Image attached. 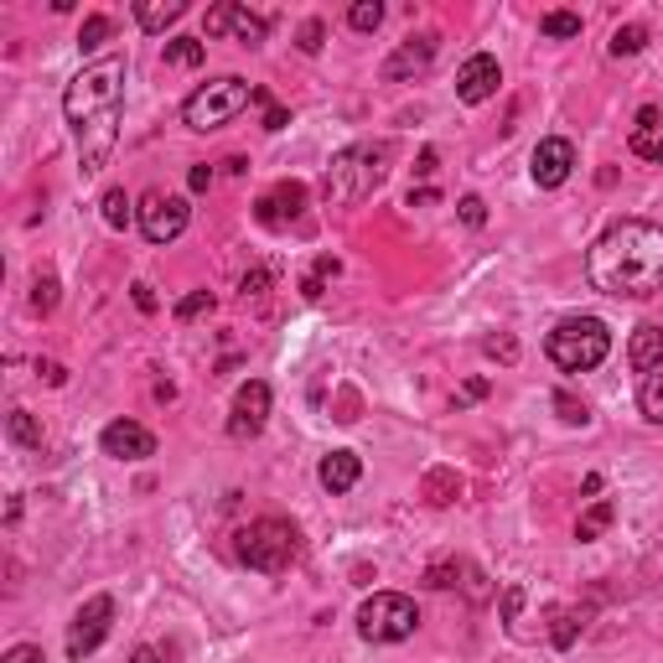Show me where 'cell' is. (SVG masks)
<instances>
[{
    "instance_id": "1",
    "label": "cell",
    "mask_w": 663,
    "mask_h": 663,
    "mask_svg": "<svg viewBox=\"0 0 663 663\" xmlns=\"http://www.w3.org/2000/svg\"><path fill=\"white\" fill-rule=\"evenodd\" d=\"M63 114L73 125L78 146V172L99 176L120 146V120H125V58H99L88 63L63 94Z\"/></svg>"
},
{
    "instance_id": "2",
    "label": "cell",
    "mask_w": 663,
    "mask_h": 663,
    "mask_svg": "<svg viewBox=\"0 0 663 663\" xmlns=\"http://www.w3.org/2000/svg\"><path fill=\"white\" fill-rule=\"evenodd\" d=\"M586 275L601 296L648 300L663 291V229L648 218H622L591 244Z\"/></svg>"
},
{
    "instance_id": "3",
    "label": "cell",
    "mask_w": 663,
    "mask_h": 663,
    "mask_svg": "<svg viewBox=\"0 0 663 663\" xmlns=\"http://www.w3.org/2000/svg\"><path fill=\"white\" fill-rule=\"evenodd\" d=\"M389 161H394V140H358V146H343L332 156V167L321 176V193L332 208H358L368 197L384 187Z\"/></svg>"
},
{
    "instance_id": "4",
    "label": "cell",
    "mask_w": 663,
    "mask_h": 663,
    "mask_svg": "<svg viewBox=\"0 0 663 663\" xmlns=\"http://www.w3.org/2000/svg\"><path fill=\"white\" fill-rule=\"evenodd\" d=\"M544 353H550V364L560 373H591V368L606 364V353H612V332H606V321L601 317H565L544 337Z\"/></svg>"
},
{
    "instance_id": "5",
    "label": "cell",
    "mask_w": 663,
    "mask_h": 663,
    "mask_svg": "<svg viewBox=\"0 0 663 663\" xmlns=\"http://www.w3.org/2000/svg\"><path fill=\"white\" fill-rule=\"evenodd\" d=\"M234 555L259 576H280L300 555V529L291 518H255L234 535Z\"/></svg>"
},
{
    "instance_id": "6",
    "label": "cell",
    "mask_w": 663,
    "mask_h": 663,
    "mask_svg": "<svg viewBox=\"0 0 663 663\" xmlns=\"http://www.w3.org/2000/svg\"><path fill=\"white\" fill-rule=\"evenodd\" d=\"M255 99V88L234 78V73H223V78H208L202 88H193L187 99H182V125L187 130H223L229 120H238L244 109Z\"/></svg>"
},
{
    "instance_id": "7",
    "label": "cell",
    "mask_w": 663,
    "mask_h": 663,
    "mask_svg": "<svg viewBox=\"0 0 663 663\" xmlns=\"http://www.w3.org/2000/svg\"><path fill=\"white\" fill-rule=\"evenodd\" d=\"M420 627V606L405 597V591H373V597L358 606V638L364 642H405L415 638Z\"/></svg>"
},
{
    "instance_id": "8",
    "label": "cell",
    "mask_w": 663,
    "mask_h": 663,
    "mask_svg": "<svg viewBox=\"0 0 663 663\" xmlns=\"http://www.w3.org/2000/svg\"><path fill=\"white\" fill-rule=\"evenodd\" d=\"M140 234L146 244H176V238L187 234V223H193V208H187V197H172V193H146L140 197Z\"/></svg>"
},
{
    "instance_id": "9",
    "label": "cell",
    "mask_w": 663,
    "mask_h": 663,
    "mask_svg": "<svg viewBox=\"0 0 663 663\" xmlns=\"http://www.w3.org/2000/svg\"><path fill=\"white\" fill-rule=\"evenodd\" d=\"M109 622H114V597H88L84 606H78V617L67 622V659L73 663L88 659V653L109 638Z\"/></svg>"
},
{
    "instance_id": "10",
    "label": "cell",
    "mask_w": 663,
    "mask_h": 663,
    "mask_svg": "<svg viewBox=\"0 0 663 663\" xmlns=\"http://www.w3.org/2000/svg\"><path fill=\"white\" fill-rule=\"evenodd\" d=\"M202 32L208 37H238L244 47H259L270 37V22L255 16V11H244V5H234V0H218L213 11L202 16Z\"/></svg>"
},
{
    "instance_id": "11",
    "label": "cell",
    "mask_w": 663,
    "mask_h": 663,
    "mask_svg": "<svg viewBox=\"0 0 663 663\" xmlns=\"http://www.w3.org/2000/svg\"><path fill=\"white\" fill-rule=\"evenodd\" d=\"M270 420V384L265 379H249V384H238L234 405H229V435L234 441H255L259 430Z\"/></svg>"
},
{
    "instance_id": "12",
    "label": "cell",
    "mask_w": 663,
    "mask_h": 663,
    "mask_svg": "<svg viewBox=\"0 0 663 663\" xmlns=\"http://www.w3.org/2000/svg\"><path fill=\"white\" fill-rule=\"evenodd\" d=\"M529 172H535V182L544 187V193L565 187V182H570V172H576V146H570L565 135H550V140H539V146H535V161H529Z\"/></svg>"
},
{
    "instance_id": "13",
    "label": "cell",
    "mask_w": 663,
    "mask_h": 663,
    "mask_svg": "<svg viewBox=\"0 0 663 663\" xmlns=\"http://www.w3.org/2000/svg\"><path fill=\"white\" fill-rule=\"evenodd\" d=\"M300 213H306V182H275V187L255 202V218L265 229H275V234L291 229Z\"/></svg>"
},
{
    "instance_id": "14",
    "label": "cell",
    "mask_w": 663,
    "mask_h": 663,
    "mask_svg": "<svg viewBox=\"0 0 663 663\" xmlns=\"http://www.w3.org/2000/svg\"><path fill=\"white\" fill-rule=\"evenodd\" d=\"M99 451L114 462H146V456H156V435L140 420H109L105 435H99Z\"/></svg>"
},
{
    "instance_id": "15",
    "label": "cell",
    "mask_w": 663,
    "mask_h": 663,
    "mask_svg": "<svg viewBox=\"0 0 663 663\" xmlns=\"http://www.w3.org/2000/svg\"><path fill=\"white\" fill-rule=\"evenodd\" d=\"M498 84H503L498 58L492 52H471L467 63H462V73H456V99L462 105H488L492 94H498Z\"/></svg>"
},
{
    "instance_id": "16",
    "label": "cell",
    "mask_w": 663,
    "mask_h": 663,
    "mask_svg": "<svg viewBox=\"0 0 663 663\" xmlns=\"http://www.w3.org/2000/svg\"><path fill=\"white\" fill-rule=\"evenodd\" d=\"M430 63H435V37H430V32H420V37H405V42L394 47L379 73H384L389 84H405V78H420Z\"/></svg>"
},
{
    "instance_id": "17",
    "label": "cell",
    "mask_w": 663,
    "mask_h": 663,
    "mask_svg": "<svg viewBox=\"0 0 663 663\" xmlns=\"http://www.w3.org/2000/svg\"><path fill=\"white\" fill-rule=\"evenodd\" d=\"M358 477H364V456H358V451H327L321 467H317V482L332 492V498L353 492L358 488Z\"/></svg>"
},
{
    "instance_id": "18",
    "label": "cell",
    "mask_w": 663,
    "mask_h": 663,
    "mask_svg": "<svg viewBox=\"0 0 663 663\" xmlns=\"http://www.w3.org/2000/svg\"><path fill=\"white\" fill-rule=\"evenodd\" d=\"M627 364H633V373H659L663 368V321H642V327H633Z\"/></svg>"
},
{
    "instance_id": "19",
    "label": "cell",
    "mask_w": 663,
    "mask_h": 663,
    "mask_svg": "<svg viewBox=\"0 0 663 663\" xmlns=\"http://www.w3.org/2000/svg\"><path fill=\"white\" fill-rule=\"evenodd\" d=\"M633 156L663 167V109L659 105L638 109V125H633Z\"/></svg>"
},
{
    "instance_id": "20",
    "label": "cell",
    "mask_w": 663,
    "mask_h": 663,
    "mask_svg": "<svg viewBox=\"0 0 663 663\" xmlns=\"http://www.w3.org/2000/svg\"><path fill=\"white\" fill-rule=\"evenodd\" d=\"M586 622H591V606H555V617H550V642H555L560 653L576 648L580 633H586Z\"/></svg>"
},
{
    "instance_id": "21",
    "label": "cell",
    "mask_w": 663,
    "mask_h": 663,
    "mask_svg": "<svg viewBox=\"0 0 663 663\" xmlns=\"http://www.w3.org/2000/svg\"><path fill=\"white\" fill-rule=\"evenodd\" d=\"M182 16H187V5H182V0H167V5H161V0H140V5H135L140 32H167V26L182 22Z\"/></svg>"
},
{
    "instance_id": "22",
    "label": "cell",
    "mask_w": 663,
    "mask_h": 663,
    "mask_svg": "<svg viewBox=\"0 0 663 663\" xmlns=\"http://www.w3.org/2000/svg\"><path fill=\"white\" fill-rule=\"evenodd\" d=\"M612 518H617V503H612V498H597V503H591V508L576 518V539H580V544L601 539L606 529H612Z\"/></svg>"
},
{
    "instance_id": "23",
    "label": "cell",
    "mask_w": 663,
    "mask_h": 663,
    "mask_svg": "<svg viewBox=\"0 0 663 663\" xmlns=\"http://www.w3.org/2000/svg\"><path fill=\"white\" fill-rule=\"evenodd\" d=\"M5 435H11V446L42 451V426H37L32 409H11V415H5Z\"/></svg>"
},
{
    "instance_id": "24",
    "label": "cell",
    "mask_w": 663,
    "mask_h": 663,
    "mask_svg": "<svg viewBox=\"0 0 663 663\" xmlns=\"http://www.w3.org/2000/svg\"><path fill=\"white\" fill-rule=\"evenodd\" d=\"M426 498L435 503V508H446V503H456V498H462V477H456L451 467L426 471Z\"/></svg>"
},
{
    "instance_id": "25",
    "label": "cell",
    "mask_w": 663,
    "mask_h": 663,
    "mask_svg": "<svg viewBox=\"0 0 663 663\" xmlns=\"http://www.w3.org/2000/svg\"><path fill=\"white\" fill-rule=\"evenodd\" d=\"M161 58L172 67H197L208 58V42H202V37H172V42L161 47Z\"/></svg>"
},
{
    "instance_id": "26",
    "label": "cell",
    "mask_w": 663,
    "mask_h": 663,
    "mask_svg": "<svg viewBox=\"0 0 663 663\" xmlns=\"http://www.w3.org/2000/svg\"><path fill=\"white\" fill-rule=\"evenodd\" d=\"M337 270H343V259H337V255H321L317 265L306 270V280H300V296H306V300H321L327 280H337Z\"/></svg>"
},
{
    "instance_id": "27",
    "label": "cell",
    "mask_w": 663,
    "mask_h": 663,
    "mask_svg": "<svg viewBox=\"0 0 663 663\" xmlns=\"http://www.w3.org/2000/svg\"><path fill=\"white\" fill-rule=\"evenodd\" d=\"M638 409H642V420L663 426V368H659V373H642V384H638Z\"/></svg>"
},
{
    "instance_id": "28",
    "label": "cell",
    "mask_w": 663,
    "mask_h": 663,
    "mask_svg": "<svg viewBox=\"0 0 663 663\" xmlns=\"http://www.w3.org/2000/svg\"><path fill=\"white\" fill-rule=\"evenodd\" d=\"M99 213H105L109 229H130V218L140 213V208H135V202L125 197V187H109V193L99 197Z\"/></svg>"
},
{
    "instance_id": "29",
    "label": "cell",
    "mask_w": 663,
    "mask_h": 663,
    "mask_svg": "<svg viewBox=\"0 0 663 663\" xmlns=\"http://www.w3.org/2000/svg\"><path fill=\"white\" fill-rule=\"evenodd\" d=\"M539 32L555 37V42H570V37H580V16L576 11H544V16H539Z\"/></svg>"
},
{
    "instance_id": "30",
    "label": "cell",
    "mask_w": 663,
    "mask_h": 663,
    "mask_svg": "<svg viewBox=\"0 0 663 663\" xmlns=\"http://www.w3.org/2000/svg\"><path fill=\"white\" fill-rule=\"evenodd\" d=\"M642 47H648V26H617L612 42H606V52H612V58H638Z\"/></svg>"
},
{
    "instance_id": "31",
    "label": "cell",
    "mask_w": 663,
    "mask_h": 663,
    "mask_svg": "<svg viewBox=\"0 0 663 663\" xmlns=\"http://www.w3.org/2000/svg\"><path fill=\"white\" fill-rule=\"evenodd\" d=\"M109 32H114V22H109L105 11L84 16V26H78V52H94V47H105V42H109Z\"/></svg>"
},
{
    "instance_id": "32",
    "label": "cell",
    "mask_w": 663,
    "mask_h": 663,
    "mask_svg": "<svg viewBox=\"0 0 663 663\" xmlns=\"http://www.w3.org/2000/svg\"><path fill=\"white\" fill-rule=\"evenodd\" d=\"M550 405H555V415L565 420V426H591V409H586V400H576L570 389H555V400H550Z\"/></svg>"
},
{
    "instance_id": "33",
    "label": "cell",
    "mask_w": 663,
    "mask_h": 663,
    "mask_svg": "<svg viewBox=\"0 0 663 663\" xmlns=\"http://www.w3.org/2000/svg\"><path fill=\"white\" fill-rule=\"evenodd\" d=\"M347 26H353V32H379V26H384V5H379V0H358V5L347 11Z\"/></svg>"
},
{
    "instance_id": "34",
    "label": "cell",
    "mask_w": 663,
    "mask_h": 663,
    "mask_svg": "<svg viewBox=\"0 0 663 663\" xmlns=\"http://www.w3.org/2000/svg\"><path fill=\"white\" fill-rule=\"evenodd\" d=\"M32 311H37V317H52V311H58V275H37V285H32Z\"/></svg>"
},
{
    "instance_id": "35",
    "label": "cell",
    "mask_w": 663,
    "mask_h": 663,
    "mask_svg": "<svg viewBox=\"0 0 663 663\" xmlns=\"http://www.w3.org/2000/svg\"><path fill=\"white\" fill-rule=\"evenodd\" d=\"M202 311H213V291H193V296H182V300H176L172 317L182 321V327H187V321H197Z\"/></svg>"
},
{
    "instance_id": "36",
    "label": "cell",
    "mask_w": 663,
    "mask_h": 663,
    "mask_svg": "<svg viewBox=\"0 0 663 663\" xmlns=\"http://www.w3.org/2000/svg\"><path fill=\"white\" fill-rule=\"evenodd\" d=\"M482 353H488L492 364H518V337H514V332H498V337L482 343Z\"/></svg>"
},
{
    "instance_id": "37",
    "label": "cell",
    "mask_w": 663,
    "mask_h": 663,
    "mask_svg": "<svg viewBox=\"0 0 663 663\" xmlns=\"http://www.w3.org/2000/svg\"><path fill=\"white\" fill-rule=\"evenodd\" d=\"M456 576H462V565H456V560H435V565L426 570V586L446 591V586H456Z\"/></svg>"
},
{
    "instance_id": "38",
    "label": "cell",
    "mask_w": 663,
    "mask_h": 663,
    "mask_svg": "<svg viewBox=\"0 0 663 663\" xmlns=\"http://www.w3.org/2000/svg\"><path fill=\"white\" fill-rule=\"evenodd\" d=\"M456 213H462V223H467V229H482V223H488V202L467 193L462 202H456Z\"/></svg>"
},
{
    "instance_id": "39",
    "label": "cell",
    "mask_w": 663,
    "mask_h": 663,
    "mask_svg": "<svg viewBox=\"0 0 663 663\" xmlns=\"http://www.w3.org/2000/svg\"><path fill=\"white\" fill-rule=\"evenodd\" d=\"M0 663H47V653L37 642H16V648H5V659Z\"/></svg>"
},
{
    "instance_id": "40",
    "label": "cell",
    "mask_w": 663,
    "mask_h": 663,
    "mask_svg": "<svg viewBox=\"0 0 663 663\" xmlns=\"http://www.w3.org/2000/svg\"><path fill=\"white\" fill-rule=\"evenodd\" d=\"M270 291V270H249V275L238 280V296L249 300V296H265Z\"/></svg>"
},
{
    "instance_id": "41",
    "label": "cell",
    "mask_w": 663,
    "mask_h": 663,
    "mask_svg": "<svg viewBox=\"0 0 663 663\" xmlns=\"http://www.w3.org/2000/svg\"><path fill=\"white\" fill-rule=\"evenodd\" d=\"M321 37H327V26L311 16V22L300 26V52H321Z\"/></svg>"
},
{
    "instance_id": "42",
    "label": "cell",
    "mask_w": 663,
    "mask_h": 663,
    "mask_svg": "<svg viewBox=\"0 0 663 663\" xmlns=\"http://www.w3.org/2000/svg\"><path fill=\"white\" fill-rule=\"evenodd\" d=\"M518 606H524V586H508V591H503V627L518 622Z\"/></svg>"
},
{
    "instance_id": "43",
    "label": "cell",
    "mask_w": 663,
    "mask_h": 663,
    "mask_svg": "<svg viewBox=\"0 0 663 663\" xmlns=\"http://www.w3.org/2000/svg\"><path fill=\"white\" fill-rule=\"evenodd\" d=\"M37 373H42V379H47L52 389H63V384H67V368H63V364H52V358H37Z\"/></svg>"
},
{
    "instance_id": "44",
    "label": "cell",
    "mask_w": 663,
    "mask_h": 663,
    "mask_svg": "<svg viewBox=\"0 0 663 663\" xmlns=\"http://www.w3.org/2000/svg\"><path fill=\"white\" fill-rule=\"evenodd\" d=\"M471 400H488V379H467V389L456 394V405H471Z\"/></svg>"
},
{
    "instance_id": "45",
    "label": "cell",
    "mask_w": 663,
    "mask_h": 663,
    "mask_svg": "<svg viewBox=\"0 0 663 663\" xmlns=\"http://www.w3.org/2000/svg\"><path fill=\"white\" fill-rule=\"evenodd\" d=\"M187 187H193V193H208V187H213V167H193V172H187Z\"/></svg>"
},
{
    "instance_id": "46",
    "label": "cell",
    "mask_w": 663,
    "mask_h": 663,
    "mask_svg": "<svg viewBox=\"0 0 663 663\" xmlns=\"http://www.w3.org/2000/svg\"><path fill=\"white\" fill-rule=\"evenodd\" d=\"M130 291H135V306H140V311H156V296H150V285H146V280H135Z\"/></svg>"
},
{
    "instance_id": "47",
    "label": "cell",
    "mask_w": 663,
    "mask_h": 663,
    "mask_svg": "<svg viewBox=\"0 0 663 663\" xmlns=\"http://www.w3.org/2000/svg\"><path fill=\"white\" fill-rule=\"evenodd\" d=\"M435 187H420V193H415V187H409V208H426V202H435Z\"/></svg>"
},
{
    "instance_id": "48",
    "label": "cell",
    "mask_w": 663,
    "mask_h": 663,
    "mask_svg": "<svg viewBox=\"0 0 663 663\" xmlns=\"http://www.w3.org/2000/svg\"><path fill=\"white\" fill-rule=\"evenodd\" d=\"M161 659H167L161 648H135V653H130V663H161Z\"/></svg>"
},
{
    "instance_id": "49",
    "label": "cell",
    "mask_w": 663,
    "mask_h": 663,
    "mask_svg": "<svg viewBox=\"0 0 663 663\" xmlns=\"http://www.w3.org/2000/svg\"><path fill=\"white\" fill-rule=\"evenodd\" d=\"M415 172H420V176L435 172V150H420V167H415Z\"/></svg>"
}]
</instances>
